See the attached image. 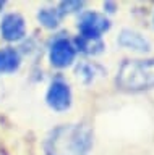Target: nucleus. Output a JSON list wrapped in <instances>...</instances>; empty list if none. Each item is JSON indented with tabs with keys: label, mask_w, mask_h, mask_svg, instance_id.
Returning a JSON list of instances; mask_svg holds the SVG:
<instances>
[{
	"label": "nucleus",
	"mask_w": 154,
	"mask_h": 155,
	"mask_svg": "<svg viewBox=\"0 0 154 155\" xmlns=\"http://www.w3.org/2000/svg\"><path fill=\"white\" fill-rule=\"evenodd\" d=\"M93 129L84 123L60 124L52 129L44 142L46 155H91Z\"/></svg>",
	"instance_id": "nucleus-1"
},
{
	"label": "nucleus",
	"mask_w": 154,
	"mask_h": 155,
	"mask_svg": "<svg viewBox=\"0 0 154 155\" xmlns=\"http://www.w3.org/2000/svg\"><path fill=\"white\" fill-rule=\"evenodd\" d=\"M117 86L127 92H143L154 87V58L125 60L117 71Z\"/></svg>",
	"instance_id": "nucleus-2"
},
{
	"label": "nucleus",
	"mask_w": 154,
	"mask_h": 155,
	"mask_svg": "<svg viewBox=\"0 0 154 155\" xmlns=\"http://www.w3.org/2000/svg\"><path fill=\"white\" fill-rule=\"evenodd\" d=\"M78 29L81 32V37L101 39V36L110 29V21L101 13L86 12V13L81 15V18H80Z\"/></svg>",
	"instance_id": "nucleus-3"
},
{
	"label": "nucleus",
	"mask_w": 154,
	"mask_h": 155,
	"mask_svg": "<svg viewBox=\"0 0 154 155\" xmlns=\"http://www.w3.org/2000/svg\"><path fill=\"white\" fill-rule=\"evenodd\" d=\"M46 102L52 110L65 111L71 105V91L70 86L62 79H54L50 82L46 94Z\"/></svg>",
	"instance_id": "nucleus-4"
},
{
	"label": "nucleus",
	"mask_w": 154,
	"mask_h": 155,
	"mask_svg": "<svg viewBox=\"0 0 154 155\" xmlns=\"http://www.w3.org/2000/svg\"><path fill=\"white\" fill-rule=\"evenodd\" d=\"M75 45L67 37H57L49 48V60L57 68H67L75 60Z\"/></svg>",
	"instance_id": "nucleus-5"
},
{
	"label": "nucleus",
	"mask_w": 154,
	"mask_h": 155,
	"mask_svg": "<svg viewBox=\"0 0 154 155\" xmlns=\"http://www.w3.org/2000/svg\"><path fill=\"white\" fill-rule=\"evenodd\" d=\"M0 34L8 42L21 41L26 34V23L20 13H8L2 18L0 23Z\"/></svg>",
	"instance_id": "nucleus-6"
},
{
	"label": "nucleus",
	"mask_w": 154,
	"mask_h": 155,
	"mask_svg": "<svg viewBox=\"0 0 154 155\" xmlns=\"http://www.w3.org/2000/svg\"><path fill=\"white\" fill-rule=\"evenodd\" d=\"M117 44L125 50H132L138 53H148L151 50V42L141 32L133 29H122L117 37Z\"/></svg>",
	"instance_id": "nucleus-7"
},
{
	"label": "nucleus",
	"mask_w": 154,
	"mask_h": 155,
	"mask_svg": "<svg viewBox=\"0 0 154 155\" xmlns=\"http://www.w3.org/2000/svg\"><path fill=\"white\" fill-rule=\"evenodd\" d=\"M76 78L83 82V84H93L96 79L102 78L105 74V71L101 68L98 63H93V61H81L78 66H76Z\"/></svg>",
	"instance_id": "nucleus-8"
},
{
	"label": "nucleus",
	"mask_w": 154,
	"mask_h": 155,
	"mask_svg": "<svg viewBox=\"0 0 154 155\" xmlns=\"http://www.w3.org/2000/svg\"><path fill=\"white\" fill-rule=\"evenodd\" d=\"M21 65V57L18 50L12 47H3L0 48V73H15Z\"/></svg>",
	"instance_id": "nucleus-9"
},
{
	"label": "nucleus",
	"mask_w": 154,
	"mask_h": 155,
	"mask_svg": "<svg viewBox=\"0 0 154 155\" xmlns=\"http://www.w3.org/2000/svg\"><path fill=\"white\" fill-rule=\"evenodd\" d=\"M63 18L59 12V8H54V7H44L39 10L37 13V19L42 26L49 28V29H54L60 24V19Z\"/></svg>",
	"instance_id": "nucleus-10"
},
{
	"label": "nucleus",
	"mask_w": 154,
	"mask_h": 155,
	"mask_svg": "<svg viewBox=\"0 0 154 155\" xmlns=\"http://www.w3.org/2000/svg\"><path fill=\"white\" fill-rule=\"evenodd\" d=\"M76 48H78L80 52L86 53V55H98L104 50V42L101 41V39H86V37H76ZM75 48V50H76Z\"/></svg>",
	"instance_id": "nucleus-11"
},
{
	"label": "nucleus",
	"mask_w": 154,
	"mask_h": 155,
	"mask_svg": "<svg viewBox=\"0 0 154 155\" xmlns=\"http://www.w3.org/2000/svg\"><path fill=\"white\" fill-rule=\"evenodd\" d=\"M83 7V2H62L59 7V12L62 16H65L67 13H73V12H78V10Z\"/></svg>",
	"instance_id": "nucleus-12"
},
{
	"label": "nucleus",
	"mask_w": 154,
	"mask_h": 155,
	"mask_svg": "<svg viewBox=\"0 0 154 155\" xmlns=\"http://www.w3.org/2000/svg\"><path fill=\"white\" fill-rule=\"evenodd\" d=\"M5 7V2H0V12H2V8Z\"/></svg>",
	"instance_id": "nucleus-13"
}]
</instances>
